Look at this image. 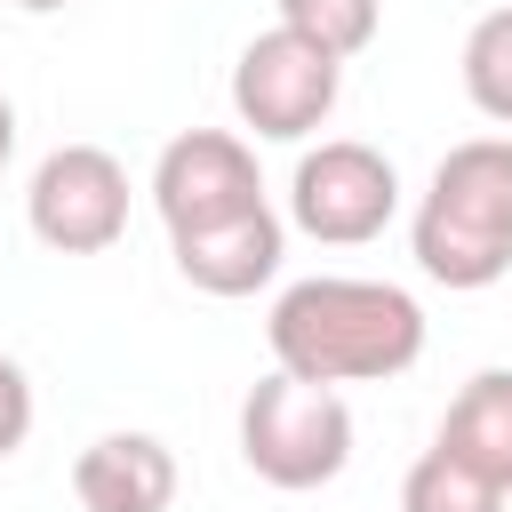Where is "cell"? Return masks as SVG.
I'll return each mask as SVG.
<instances>
[{"instance_id":"cell-1","label":"cell","mask_w":512,"mask_h":512,"mask_svg":"<svg viewBox=\"0 0 512 512\" xmlns=\"http://www.w3.org/2000/svg\"><path fill=\"white\" fill-rule=\"evenodd\" d=\"M272 368L304 384H392L424 360V304L392 280H352V272H312L272 296L264 320Z\"/></svg>"},{"instance_id":"cell-2","label":"cell","mask_w":512,"mask_h":512,"mask_svg":"<svg viewBox=\"0 0 512 512\" xmlns=\"http://www.w3.org/2000/svg\"><path fill=\"white\" fill-rule=\"evenodd\" d=\"M416 272L472 296L512 272V136H464L440 152L416 216H408Z\"/></svg>"},{"instance_id":"cell-3","label":"cell","mask_w":512,"mask_h":512,"mask_svg":"<svg viewBox=\"0 0 512 512\" xmlns=\"http://www.w3.org/2000/svg\"><path fill=\"white\" fill-rule=\"evenodd\" d=\"M240 464L264 480V488H328L344 464H352V408L344 392L328 384H304V376H256L248 400H240Z\"/></svg>"},{"instance_id":"cell-4","label":"cell","mask_w":512,"mask_h":512,"mask_svg":"<svg viewBox=\"0 0 512 512\" xmlns=\"http://www.w3.org/2000/svg\"><path fill=\"white\" fill-rule=\"evenodd\" d=\"M400 216V168L360 136H320L288 176V224L320 248H360Z\"/></svg>"},{"instance_id":"cell-5","label":"cell","mask_w":512,"mask_h":512,"mask_svg":"<svg viewBox=\"0 0 512 512\" xmlns=\"http://www.w3.org/2000/svg\"><path fill=\"white\" fill-rule=\"evenodd\" d=\"M336 88H344V64L312 40H296L288 24L256 32L232 64V112L248 136L264 144H304L328 112H336Z\"/></svg>"},{"instance_id":"cell-6","label":"cell","mask_w":512,"mask_h":512,"mask_svg":"<svg viewBox=\"0 0 512 512\" xmlns=\"http://www.w3.org/2000/svg\"><path fill=\"white\" fill-rule=\"evenodd\" d=\"M24 224H32V240L56 248V256H104V248L128 232V168H120L104 144H56V152L32 168Z\"/></svg>"},{"instance_id":"cell-7","label":"cell","mask_w":512,"mask_h":512,"mask_svg":"<svg viewBox=\"0 0 512 512\" xmlns=\"http://www.w3.org/2000/svg\"><path fill=\"white\" fill-rule=\"evenodd\" d=\"M152 208H160L168 240L264 208V176H256L248 136H232V128H184V136H168L160 160H152Z\"/></svg>"},{"instance_id":"cell-8","label":"cell","mask_w":512,"mask_h":512,"mask_svg":"<svg viewBox=\"0 0 512 512\" xmlns=\"http://www.w3.org/2000/svg\"><path fill=\"white\" fill-rule=\"evenodd\" d=\"M176 248V272L200 288V296H256V288H272V272H280V256H288V224L272 216V200L264 208H248V216H232V224H208V232H184V240H168Z\"/></svg>"},{"instance_id":"cell-9","label":"cell","mask_w":512,"mask_h":512,"mask_svg":"<svg viewBox=\"0 0 512 512\" xmlns=\"http://www.w3.org/2000/svg\"><path fill=\"white\" fill-rule=\"evenodd\" d=\"M80 512H168L176 504V456L152 432H104L72 456Z\"/></svg>"},{"instance_id":"cell-10","label":"cell","mask_w":512,"mask_h":512,"mask_svg":"<svg viewBox=\"0 0 512 512\" xmlns=\"http://www.w3.org/2000/svg\"><path fill=\"white\" fill-rule=\"evenodd\" d=\"M432 448H448L456 464H472L488 488L512 496V368H480V376L448 400Z\"/></svg>"},{"instance_id":"cell-11","label":"cell","mask_w":512,"mask_h":512,"mask_svg":"<svg viewBox=\"0 0 512 512\" xmlns=\"http://www.w3.org/2000/svg\"><path fill=\"white\" fill-rule=\"evenodd\" d=\"M464 96L480 120H496L512 136V0L488 8L472 32H464Z\"/></svg>"},{"instance_id":"cell-12","label":"cell","mask_w":512,"mask_h":512,"mask_svg":"<svg viewBox=\"0 0 512 512\" xmlns=\"http://www.w3.org/2000/svg\"><path fill=\"white\" fill-rule=\"evenodd\" d=\"M400 512H504V488H488L448 448H424L408 464V480H400Z\"/></svg>"},{"instance_id":"cell-13","label":"cell","mask_w":512,"mask_h":512,"mask_svg":"<svg viewBox=\"0 0 512 512\" xmlns=\"http://www.w3.org/2000/svg\"><path fill=\"white\" fill-rule=\"evenodd\" d=\"M280 24H288L296 40H312V48H328L336 64H352V56L376 40L384 0H280Z\"/></svg>"},{"instance_id":"cell-14","label":"cell","mask_w":512,"mask_h":512,"mask_svg":"<svg viewBox=\"0 0 512 512\" xmlns=\"http://www.w3.org/2000/svg\"><path fill=\"white\" fill-rule=\"evenodd\" d=\"M24 440H32V376L0 352V464H8Z\"/></svg>"},{"instance_id":"cell-15","label":"cell","mask_w":512,"mask_h":512,"mask_svg":"<svg viewBox=\"0 0 512 512\" xmlns=\"http://www.w3.org/2000/svg\"><path fill=\"white\" fill-rule=\"evenodd\" d=\"M8 152H16V104L0 96V168H8Z\"/></svg>"},{"instance_id":"cell-16","label":"cell","mask_w":512,"mask_h":512,"mask_svg":"<svg viewBox=\"0 0 512 512\" xmlns=\"http://www.w3.org/2000/svg\"><path fill=\"white\" fill-rule=\"evenodd\" d=\"M16 8H24V16H56L64 0H16Z\"/></svg>"}]
</instances>
